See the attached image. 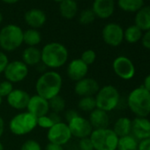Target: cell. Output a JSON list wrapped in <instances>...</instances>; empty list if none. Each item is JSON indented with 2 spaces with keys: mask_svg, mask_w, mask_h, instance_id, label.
Instances as JSON below:
<instances>
[{
  "mask_svg": "<svg viewBox=\"0 0 150 150\" xmlns=\"http://www.w3.org/2000/svg\"><path fill=\"white\" fill-rule=\"evenodd\" d=\"M96 18L92 9H85L79 15V22L81 25H89L95 21Z\"/></svg>",
  "mask_w": 150,
  "mask_h": 150,
  "instance_id": "4dcf8cb0",
  "label": "cell"
},
{
  "mask_svg": "<svg viewBox=\"0 0 150 150\" xmlns=\"http://www.w3.org/2000/svg\"><path fill=\"white\" fill-rule=\"evenodd\" d=\"M20 150H43V149L39 141L34 139H29L23 142Z\"/></svg>",
  "mask_w": 150,
  "mask_h": 150,
  "instance_id": "d6a6232c",
  "label": "cell"
},
{
  "mask_svg": "<svg viewBox=\"0 0 150 150\" xmlns=\"http://www.w3.org/2000/svg\"><path fill=\"white\" fill-rule=\"evenodd\" d=\"M88 69L89 66L81 58H74L71 60L66 66V75L71 81L77 82L87 77Z\"/></svg>",
  "mask_w": 150,
  "mask_h": 150,
  "instance_id": "4fadbf2b",
  "label": "cell"
},
{
  "mask_svg": "<svg viewBox=\"0 0 150 150\" xmlns=\"http://www.w3.org/2000/svg\"><path fill=\"white\" fill-rule=\"evenodd\" d=\"M102 37L103 42L110 47H117L124 41V29L115 22L106 24L102 30Z\"/></svg>",
  "mask_w": 150,
  "mask_h": 150,
  "instance_id": "7c38bea8",
  "label": "cell"
},
{
  "mask_svg": "<svg viewBox=\"0 0 150 150\" xmlns=\"http://www.w3.org/2000/svg\"><path fill=\"white\" fill-rule=\"evenodd\" d=\"M149 1H150V0H149Z\"/></svg>",
  "mask_w": 150,
  "mask_h": 150,
  "instance_id": "816d5d0a",
  "label": "cell"
},
{
  "mask_svg": "<svg viewBox=\"0 0 150 150\" xmlns=\"http://www.w3.org/2000/svg\"><path fill=\"white\" fill-rule=\"evenodd\" d=\"M26 110L37 118L50 113V103L45 98L38 95H34L30 96Z\"/></svg>",
  "mask_w": 150,
  "mask_h": 150,
  "instance_id": "2e32d148",
  "label": "cell"
},
{
  "mask_svg": "<svg viewBox=\"0 0 150 150\" xmlns=\"http://www.w3.org/2000/svg\"><path fill=\"white\" fill-rule=\"evenodd\" d=\"M2 1L7 5H13V4H16L18 3L20 0H2Z\"/></svg>",
  "mask_w": 150,
  "mask_h": 150,
  "instance_id": "f6af8a7d",
  "label": "cell"
},
{
  "mask_svg": "<svg viewBox=\"0 0 150 150\" xmlns=\"http://www.w3.org/2000/svg\"><path fill=\"white\" fill-rule=\"evenodd\" d=\"M60 15L65 20H71L78 13V5L75 0H64L59 4Z\"/></svg>",
  "mask_w": 150,
  "mask_h": 150,
  "instance_id": "603a6c76",
  "label": "cell"
},
{
  "mask_svg": "<svg viewBox=\"0 0 150 150\" xmlns=\"http://www.w3.org/2000/svg\"><path fill=\"white\" fill-rule=\"evenodd\" d=\"M78 108L83 112L90 113L92 110L96 109V103L95 96H84L80 97L78 102Z\"/></svg>",
  "mask_w": 150,
  "mask_h": 150,
  "instance_id": "f1b7e54d",
  "label": "cell"
},
{
  "mask_svg": "<svg viewBox=\"0 0 150 150\" xmlns=\"http://www.w3.org/2000/svg\"><path fill=\"white\" fill-rule=\"evenodd\" d=\"M96 108L106 112L116 110L120 103V94L117 88L112 85H105L98 90L95 96Z\"/></svg>",
  "mask_w": 150,
  "mask_h": 150,
  "instance_id": "8992f818",
  "label": "cell"
},
{
  "mask_svg": "<svg viewBox=\"0 0 150 150\" xmlns=\"http://www.w3.org/2000/svg\"><path fill=\"white\" fill-rule=\"evenodd\" d=\"M37 127V118L27 110L15 114L9 121L8 128L15 136H24Z\"/></svg>",
  "mask_w": 150,
  "mask_h": 150,
  "instance_id": "5b68a950",
  "label": "cell"
},
{
  "mask_svg": "<svg viewBox=\"0 0 150 150\" xmlns=\"http://www.w3.org/2000/svg\"><path fill=\"white\" fill-rule=\"evenodd\" d=\"M144 0H117V6L125 13H137L144 6Z\"/></svg>",
  "mask_w": 150,
  "mask_h": 150,
  "instance_id": "484cf974",
  "label": "cell"
},
{
  "mask_svg": "<svg viewBox=\"0 0 150 150\" xmlns=\"http://www.w3.org/2000/svg\"><path fill=\"white\" fill-rule=\"evenodd\" d=\"M67 125L71 133V136L79 139L83 138H88L94 130L89 120L81 115H78L77 117L68 121Z\"/></svg>",
  "mask_w": 150,
  "mask_h": 150,
  "instance_id": "8fae6325",
  "label": "cell"
},
{
  "mask_svg": "<svg viewBox=\"0 0 150 150\" xmlns=\"http://www.w3.org/2000/svg\"><path fill=\"white\" fill-rule=\"evenodd\" d=\"M23 30L15 24H8L0 29V48L5 52H13L23 44Z\"/></svg>",
  "mask_w": 150,
  "mask_h": 150,
  "instance_id": "277c9868",
  "label": "cell"
},
{
  "mask_svg": "<svg viewBox=\"0 0 150 150\" xmlns=\"http://www.w3.org/2000/svg\"><path fill=\"white\" fill-rule=\"evenodd\" d=\"M115 6V0H94L91 9L96 17L106 20L113 15Z\"/></svg>",
  "mask_w": 150,
  "mask_h": 150,
  "instance_id": "ac0fdd59",
  "label": "cell"
},
{
  "mask_svg": "<svg viewBox=\"0 0 150 150\" xmlns=\"http://www.w3.org/2000/svg\"><path fill=\"white\" fill-rule=\"evenodd\" d=\"M72 138L67 123L61 121L54 124L47 132V139L49 142L60 146L66 145Z\"/></svg>",
  "mask_w": 150,
  "mask_h": 150,
  "instance_id": "9c48e42d",
  "label": "cell"
},
{
  "mask_svg": "<svg viewBox=\"0 0 150 150\" xmlns=\"http://www.w3.org/2000/svg\"><path fill=\"white\" fill-rule=\"evenodd\" d=\"M89 139L95 150H117L119 138L109 127L94 129Z\"/></svg>",
  "mask_w": 150,
  "mask_h": 150,
  "instance_id": "52a82bcc",
  "label": "cell"
},
{
  "mask_svg": "<svg viewBox=\"0 0 150 150\" xmlns=\"http://www.w3.org/2000/svg\"><path fill=\"white\" fill-rule=\"evenodd\" d=\"M142 87L147 90L149 93H150V74L146 75V76L145 77L144 81H143V84H142Z\"/></svg>",
  "mask_w": 150,
  "mask_h": 150,
  "instance_id": "7bdbcfd3",
  "label": "cell"
},
{
  "mask_svg": "<svg viewBox=\"0 0 150 150\" xmlns=\"http://www.w3.org/2000/svg\"><path fill=\"white\" fill-rule=\"evenodd\" d=\"M9 57L6 53L3 50H0V74H2L9 63Z\"/></svg>",
  "mask_w": 150,
  "mask_h": 150,
  "instance_id": "8d00e7d4",
  "label": "cell"
},
{
  "mask_svg": "<svg viewBox=\"0 0 150 150\" xmlns=\"http://www.w3.org/2000/svg\"><path fill=\"white\" fill-rule=\"evenodd\" d=\"M54 2H57V3H61V2H63V1H64V0H53Z\"/></svg>",
  "mask_w": 150,
  "mask_h": 150,
  "instance_id": "681fc988",
  "label": "cell"
},
{
  "mask_svg": "<svg viewBox=\"0 0 150 150\" xmlns=\"http://www.w3.org/2000/svg\"><path fill=\"white\" fill-rule=\"evenodd\" d=\"M143 31L140 30L137 26L131 25L124 30V40L128 43L133 44L141 40Z\"/></svg>",
  "mask_w": 150,
  "mask_h": 150,
  "instance_id": "4316f807",
  "label": "cell"
},
{
  "mask_svg": "<svg viewBox=\"0 0 150 150\" xmlns=\"http://www.w3.org/2000/svg\"><path fill=\"white\" fill-rule=\"evenodd\" d=\"M126 102L129 110L136 117H147L150 114V93L142 86L132 89Z\"/></svg>",
  "mask_w": 150,
  "mask_h": 150,
  "instance_id": "3957f363",
  "label": "cell"
},
{
  "mask_svg": "<svg viewBox=\"0 0 150 150\" xmlns=\"http://www.w3.org/2000/svg\"><path fill=\"white\" fill-rule=\"evenodd\" d=\"M134 25L144 32L150 30V6H144L135 13Z\"/></svg>",
  "mask_w": 150,
  "mask_h": 150,
  "instance_id": "44dd1931",
  "label": "cell"
},
{
  "mask_svg": "<svg viewBox=\"0 0 150 150\" xmlns=\"http://www.w3.org/2000/svg\"><path fill=\"white\" fill-rule=\"evenodd\" d=\"M41 63L50 70L63 67L68 61L69 52L67 48L57 42L46 43L41 50Z\"/></svg>",
  "mask_w": 150,
  "mask_h": 150,
  "instance_id": "7a4b0ae2",
  "label": "cell"
},
{
  "mask_svg": "<svg viewBox=\"0 0 150 150\" xmlns=\"http://www.w3.org/2000/svg\"><path fill=\"white\" fill-rule=\"evenodd\" d=\"M44 150H64V146H60V145H57V144H55V143L49 142L45 146Z\"/></svg>",
  "mask_w": 150,
  "mask_h": 150,
  "instance_id": "60d3db41",
  "label": "cell"
},
{
  "mask_svg": "<svg viewBox=\"0 0 150 150\" xmlns=\"http://www.w3.org/2000/svg\"><path fill=\"white\" fill-rule=\"evenodd\" d=\"M54 125V122L51 120L49 115L42 116L37 117V127H41L43 129H50Z\"/></svg>",
  "mask_w": 150,
  "mask_h": 150,
  "instance_id": "e575fe53",
  "label": "cell"
},
{
  "mask_svg": "<svg viewBox=\"0 0 150 150\" xmlns=\"http://www.w3.org/2000/svg\"><path fill=\"white\" fill-rule=\"evenodd\" d=\"M75 1H81V0H75Z\"/></svg>",
  "mask_w": 150,
  "mask_h": 150,
  "instance_id": "f907efd6",
  "label": "cell"
},
{
  "mask_svg": "<svg viewBox=\"0 0 150 150\" xmlns=\"http://www.w3.org/2000/svg\"><path fill=\"white\" fill-rule=\"evenodd\" d=\"M5 129H6V123L4 118L0 116V138H1L5 132Z\"/></svg>",
  "mask_w": 150,
  "mask_h": 150,
  "instance_id": "ee69618b",
  "label": "cell"
},
{
  "mask_svg": "<svg viewBox=\"0 0 150 150\" xmlns=\"http://www.w3.org/2000/svg\"><path fill=\"white\" fill-rule=\"evenodd\" d=\"M86 64H88V66L93 64L96 60V53L94 50H91V49H88V50H84L82 53H81V56L80 57Z\"/></svg>",
  "mask_w": 150,
  "mask_h": 150,
  "instance_id": "1f68e13d",
  "label": "cell"
},
{
  "mask_svg": "<svg viewBox=\"0 0 150 150\" xmlns=\"http://www.w3.org/2000/svg\"><path fill=\"white\" fill-rule=\"evenodd\" d=\"M78 146H79L80 150H95L94 149V146H93V144H92L89 137L88 138L81 139L79 140Z\"/></svg>",
  "mask_w": 150,
  "mask_h": 150,
  "instance_id": "d590c367",
  "label": "cell"
},
{
  "mask_svg": "<svg viewBox=\"0 0 150 150\" xmlns=\"http://www.w3.org/2000/svg\"><path fill=\"white\" fill-rule=\"evenodd\" d=\"M78 115H80V114H79V112H78L77 110H67V111L64 113V117H65V120L68 122V121H70L71 119H72L73 117H77ZM67 122H66V123H67Z\"/></svg>",
  "mask_w": 150,
  "mask_h": 150,
  "instance_id": "ab89813d",
  "label": "cell"
},
{
  "mask_svg": "<svg viewBox=\"0 0 150 150\" xmlns=\"http://www.w3.org/2000/svg\"><path fill=\"white\" fill-rule=\"evenodd\" d=\"M5 80L14 83L22 82L29 74V67L21 60L10 61L6 67L4 72Z\"/></svg>",
  "mask_w": 150,
  "mask_h": 150,
  "instance_id": "ba28073f",
  "label": "cell"
},
{
  "mask_svg": "<svg viewBox=\"0 0 150 150\" xmlns=\"http://www.w3.org/2000/svg\"><path fill=\"white\" fill-rule=\"evenodd\" d=\"M25 22L30 28L38 29L42 28L47 21L45 13L38 8H33L28 10L24 15Z\"/></svg>",
  "mask_w": 150,
  "mask_h": 150,
  "instance_id": "d6986e66",
  "label": "cell"
},
{
  "mask_svg": "<svg viewBox=\"0 0 150 150\" xmlns=\"http://www.w3.org/2000/svg\"><path fill=\"white\" fill-rule=\"evenodd\" d=\"M48 115L50 116V117L51 118V120L54 122V124H57V123H58V122H61V121H62L61 116H60V114H58V113L50 111V113H49Z\"/></svg>",
  "mask_w": 150,
  "mask_h": 150,
  "instance_id": "b9f144b4",
  "label": "cell"
},
{
  "mask_svg": "<svg viewBox=\"0 0 150 150\" xmlns=\"http://www.w3.org/2000/svg\"><path fill=\"white\" fill-rule=\"evenodd\" d=\"M88 119L89 120L93 129L107 128L109 127L110 121L108 112L97 108L89 113V117Z\"/></svg>",
  "mask_w": 150,
  "mask_h": 150,
  "instance_id": "ffe728a7",
  "label": "cell"
},
{
  "mask_svg": "<svg viewBox=\"0 0 150 150\" xmlns=\"http://www.w3.org/2000/svg\"><path fill=\"white\" fill-rule=\"evenodd\" d=\"M14 89L13 84L6 80H4L2 81H0V96L3 98L7 97L9 94Z\"/></svg>",
  "mask_w": 150,
  "mask_h": 150,
  "instance_id": "836d02e7",
  "label": "cell"
},
{
  "mask_svg": "<svg viewBox=\"0 0 150 150\" xmlns=\"http://www.w3.org/2000/svg\"><path fill=\"white\" fill-rule=\"evenodd\" d=\"M112 130L118 138L130 135L132 132V120L127 117H121L115 121Z\"/></svg>",
  "mask_w": 150,
  "mask_h": 150,
  "instance_id": "cb8c5ba5",
  "label": "cell"
},
{
  "mask_svg": "<svg viewBox=\"0 0 150 150\" xmlns=\"http://www.w3.org/2000/svg\"><path fill=\"white\" fill-rule=\"evenodd\" d=\"M3 19H4L3 14H2V13H1V12H0V24H1V23L3 22Z\"/></svg>",
  "mask_w": 150,
  "mask_h": 150,
  "instance_id": "bcb514c9",
  "label": "cell"
},
{
  "mask_svg": "<svg viewBox=\"0 0 150 150\" xmlns=\"http://www.w3.org/2000/svg\"><path fill=\"white\" fill-rule=\"evenodd\" d=\"M0 150H5L4 145H3V143L1 141H0Z\"/></svg>",
  "mask_w": 150,
  "mask_h": 150,
  "instance_id": "7dc6e473",
  "label": "cell"
},
{
  "mask_svg": "<svg viewBox=\"0 0 150 150\" xmlns=\"http://www.w3.org/2000/svg\"><path fill=\"white\" fill-rule=\"evenodd\" d=\"M141 44L142 46L146 49L150 50V30L146 31L143 33L142 37H141Z\"/></svg>",
  "mask_w": 150,
  "mask_h": 150,
  "instance_id": "74e56055",
  "label": "cell"
},
{
  "mask_svg": "<svg viewBox=\"0 0 150 150\" xmlns=\"http://www.w3.org/2000/svg\"><path fill=\"white\" fill-rule=\"evenodd\" d=\"M41 50L37 47H27L21 54V61L28 67L38 65L41 63Z\"/></svg>",
  "mask_w": 150,
  "mask_h": 150,
  "instance_id": "7402d4cb",
  "label": "cell"
},
{
  "mask_svg": "<svg viewBox=\"0 0 150 150\" xmlns=\"http://www.w3.org/2000/svg\"><path fill=\"white\" fill-rule=\"evenodd\" d=\"M138 150H150V138L139 141Z\"/></svg>",
  "mask_w": 150,
  "mask_h": 150,
  "instance_id": "f35d334b",
  "label": "cell"
},
{
  "mask_svg": "<svg viewBox=\"0 0 150 150\" xmlns=\"http://www.w3.org/2000/svg\"><path fill=\"white\" fill-rule=\"evenodd\" d=\"M2 103H3V97H2L1 96H0V107H1Z\"/></svg>",
  "mask_w": 150,
  "mask_h": 150,
  "instance_id": "c3c4849f",
  "label": "cell"
},
{
  "mask_svg": "<svg viewBox=\"0 0 150 150\" xmlns=\"http://www.w3.org/2000/svg\"><path fill=\"white\" fill-rule=\"evenodd\" d=\"M139 141L132 135L119 138L117 150H138Z\"/></svg>",
  "mask_w": 150,
  "mask_h": 150,
  "instance_id": "83f0119b",
  "label": "cell"
},
{
  "mask_svg": "<svg viewBox=\"0 0 150 150\" xmlns=\"http://www.w3.org/2000/svg\"><path fill=\"white\" fill-rule=\"evenodd\" d=\"M30 96H31L26 90L14 88L6 97V102L12 109L23 111L27 109Z\"/></svg>",
  "mask_w": 150,
  "mask_h": 150,
  "instance_id": "9a60e30c",
  "label": "cell"
},
{
  "mask_svg": "<svg viewBox=\"0 0 150 150\" xmlns=\"http://www.w3.org/2000/svg\"><path fill=\"white\" fill-rule=\"evenodd\" d=\"M99 89L100 85L98 81L90 77H85L84 79L75 82L74 85V93L80 97L95 96Z\"/></svg>",
  "mask_w": 150,
  "mask_h": 150,
  "instance_id": "5bb4252c",
  "label": "cell"
},
{
  "mask_svg": "<svg viewBox=\"0 0 150 150\" xmlns=\"http://www.w3.org/2000/svg\"><path fill=\"white\" fill-rule=\"evenodd\" d=\"M42 42V35L38 29L28 28L23 32V43L28 47H36Z\"/></svg>",
  "mask_w": 150,
  "mask_h": 150,
  "instance_id": "d4e9b609",
  "label": "cell"
},
{
  "mask_svg": "<svg viewBox=\"0 0 150 150\" xmlns=\"http://www.w3.org/2000/svg\"><path fill=\"white\" fill-rule=\"evenodd\" d=\"M112 69L117 77L125 81L132 80L136 71L133 62L125 56L117 57L113 60Z\"/></svg>",
  "mask_w": 150,
  "mask_h": 150,
  "instance_id": "30bf717a",
  "label": "cell"
},
{
  "mask_svg": "<svg viewBox=\"0 0 150 150\" xmlns=\"http://www.w3.org/2000/svg\"><path fill=\"white\" fill-rule=\"evenodd\" d=\"M131 134L138 141L150 138V120L147 117H136L132 120Z\"/></svg>",
  "mask_w": 150,
  "mask_h": 150,
  "instance_id": "e0dca14e",
  "label": "cell"
},
{
  "mask_svg": "<svg viewBox=\"0 0 150 150\" xmlns=\"http://www.w3.org/2000/svg\"><path fill=\"white\" fill-rule=\"evenodd\" d=\"M50 111L60 114L65 109V100L61 96H57L49 101Z\"/></svg>",
  "mask_w": 150,
  "mask_h": 150,
  "instance_id": "f546056e",
  "label": "cell"
},
{
  "mask_svg": "<svg viewBox=\"0 0 150 150\" xmlns=\"http://www.w3.org/2000/svg\"><path fill=\"white\" fill-rule=\"evenodd\" d=\"M63 87L62 75L54 70L42 72L35 81L36 95L50 101L53 97L59 96Z\"/></svg>",
  "mask_w": 150,
  "mask_h": 150,
  "instance_id": "6da1fadb",
  "label": "cell"
}]
</instances>
